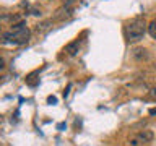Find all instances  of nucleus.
<instances>
[{
    "label": "nucleus",
    "instance_id": "nucleus-12",
    "mask_svg": "<svg viewBox=\"0 0 156 146\" xmlns=\"http://www.w3.org/2000/svg\"><path fill=\"white\" fill-rule=\"evenodd\" d=\"M72 2H73V0H67V5H70Z\"/></svg>",
    "mask_w": 156,
    "mask_h": 146
},
{
    "label": "nucleus",
    "instance_id": "nucleus-5",
    "mask_svg": "<svg viewBox=\"0 0 156 146\" xmlns=\"http://www.w3.org/2000/svg\"><path fill=\"white\" fill-rule=\"evenodd\" d=\"M78 50H80V41H73L70 44H67L65 49H63V52H67L68 55H76Z\"/></svg>",
    "mask_w": 156,
    "mask_h": 146
},
{
    "label": "nucleus",
    "instance_id": "nucleus-10",
    "mask_svg": "<svg viewBox=\"0 0 156 146\" xmlns=\"http://www.w3.org/2000/svg\"><path fill=\"white\" fill-rule=\"evenodd\" d=\"M47 102H49V104H55V102H57V97H55V96H49V97H47Z\"/></svg>",
    "mask_w": 156,
    "mask_h": 146
},
{
    "label": "nucleus",
    "instance_id": "nucleus-6",
    "mask_svg": "<svg viewBox=\"0 0 156 146\" xmlns=\"http://www.w3.org/2000/svg\"><path fill=\"white\" fill-rule=\"evenodd\" d=\"M133 57L136 58V60H146V58H148V54H146L145 49H135Z\"/></svg>",
    "mask_w": 156,
    "mask_h": 146
},
{
    "label": "nucleus",
    "instance_id": "nucleus-4",
    "mask_svg": "<svg viewBox=\"0 0 156 146\" xmlns=\"http://www.w3.org/2000/svg\"><path fill=\"white\" fill-rule=\"evenodd\" d=\"M70 15H72V10L68 8V5H63L62 8H58L57 12H55V19H65V18H70Z\"/></svg>",
    "mask_w": 156,
    "mask_h": 146
},
{
    "label": "nucleus",
    "instance_id": "nucleus-13",
    "mask_svg": "<svg viewBox=\"0 0 156 146\" xmlns=\"http://www.w3.org/2000/svg\"><path fill=\"white\" fill-rule=\"evenodd\" d=\"M42 2H49V0H42Z\"/></svg>",
    "mask_w": 156,
    "mask_h": 146
},
{
    "label": "nucleus",
    "instance_id": "nucleus-11",
    "mask_svg": "<svg viewBox=\"0 0 156 146\" xmlns=\"http://www.w3.org/2000/svg\"><path fill=\"white\" fill-rule=\"evenodd\" d=\"M150 114H151V115H156V107H153V109H150Z\"/></svg>",
    "mask_w": 156,
    "mask_h": 146
},
{
    "label": "nucleus",
    "instance_id": "nucleus-7",
    "mask_svg": "<svg viewBox=\"0 0 156 146\" xmlns=\"http://www.w3.org/2000/svg\"><path fill=\"white\" fill-rule=\"evenodd\" d=\"M51 24H52V21H51V19H47V21H42V23H39L37 26H36V31H37V33H44V31H47V29L51 28Z\"/></svg>",
    "mask_w": 156,
    "mask_h": 146
},
{
    "label": "nucleus",
    "instance_id": "nucleus-2",
    "mask_svg": "<svg viewBox=\"0 0 156 146\" xmlns=\"http://www.w3.org/2000/svg\"><path fill=\"white\" fill-rule=\"evenodd\" d=\"M29 39V29H20V31H5L3 33V44H24Z\"/></svg>",
    "mask_w": 156,
    "mask_h": 146
},
{
    "label": "nucleus",
    "instance_id": "nucleus-9",
    "mask_svg": "<svg viewBox=\"0 0 156 146\" xmlns=\"http://www.w3.org/2000/svg\"><path fill=\"white\" fill-rule=\"evenodd\" d=\"M148 94H150L151 99H156V88H151V89L148 91Z\"/></svg>",
    "mask_w": 156,
    "mask_h": 146
},
{
    "label": "nucleus",
    "instance_id": "nucleus-1",
    "mask_svg": "<svg viewBox=\"0 0 156 146\" xmlns=\"http://www.w3.org/2000/svg\"><path fill=\"white\" fill-rule=\"evenodd\" d=\"M145 33H148V24H146L143 16H135L124 24V36L127 39V42L130 44L141 41Z\"/></svg>",
    "mask_w": 156,
    "mask_h": 146
},
{
    "label": "nucleus",
    "instance_id": "nucleus-14",
    "mask_svg": "<svg viewBox=\"0 0 156 146\" xmlns=\"http://www.w3.org/2000/svg\"><path fill=\"white\" fill-rule=\"evenodd\" d=\"M154 70H156V65H154Z\"/></svg>",
    "mask_w": 156,
    "mask_h": 146
},
{
    "label": "nucleus",
    "instance_id": "nucleus-3",
    "mask_svg": "<svg viewBox=\"0 0 156 146\" xmlns=\"http://www.w3.org/2000/svg\"><path fill=\"white\" fill-rule=\"evenodd\" d=\"M153 131L151 130H143V131H140V133H136L133 136H130V140H129V144L130 146H141V144H146V143H150L151 140H153Z\"/></svg>",
    "mask_w": 156,
    "mask_h": 146
},
{
    "label": "nucleus",
    "instance_id": "nucleus-8",
    "mask_svg": "<svg viewBox=\"0 0 156 146\" xmlns=\"http://www.w3.org/2000/svg\"><path fill=\"white\" fill-rule=\"evenodd\" d=\"M148 34H150L153 39H156V18H153V19L148 23Z\"/></svg>",
    "mask_w": 156,
    "mask_h": 146
}]
</instances>
